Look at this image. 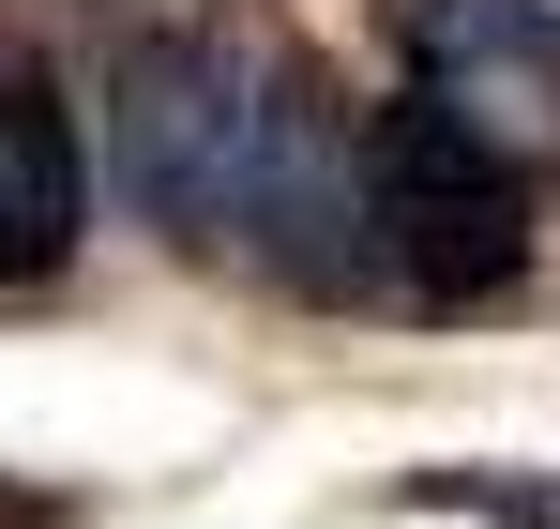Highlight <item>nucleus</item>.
Segmentation results:
<instances>
[{"instance_id": "nucleus-4", "label": "nucleus", "mask_w": 560, "mask_h": 529, "mask_svg": "<svg viewBox=\"0 0 560 529\" xmlns=\"http://www.w3.org/2000/svg\"><path fill=\"white\" fill-rule=\"evenodd\" d=\"M409 499H424V515H515V529H560V484H515V469H424Z\"/></svg>"}, {"instance_id": "nucleus-3", "label": "nucleus", "mask_w": 560, "mask_h": 529, "mask_svg": "<svg viewBox=\"0 0 560 529\" xmlns=\"http://www.w3.org/2000/svg\"><path fill=\"white\" fill-rule=\"evenodd\" d=\"M92 227V152H77V106L46 61H0V287L77 258Z\"/></svg>"}, {"instance_id": "nucleus-1", "label": "nucleus", "mask_w": 560, "mask_h": 529, "mask_svg": "<svg viewBox=\"0 0 560 529\" xmlns=\"http://www.w3.org/2000/svg\"><path fill=\"white\" fill-rule=\"evenodd\" d=\"M364 258H394V287L424 318H469L530 272V181L515 152L455 121L440 91H394L364 121Z\"/></svg>"}, {"instance_id": "nucleus-2", "label": "nucleus", "mask_w": 560, "mask_h": 529, "mask_svg": "<svg viewBox=\"0 0 560 529\" xmlns=\"http://www.w3.org/2000/svg\"><path fill=\"white\" fill-rule=\"evenodd\" d=\"M258 121L273 106H243L228 46H121V77H106V167L183 243H228L243 181H258Z\"/></svg>"}]
</instances>
